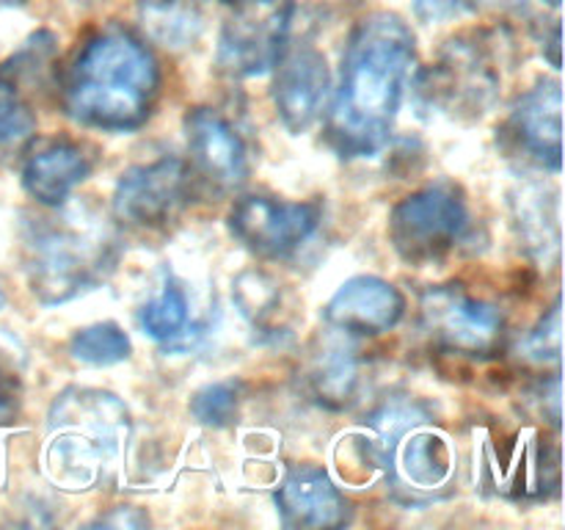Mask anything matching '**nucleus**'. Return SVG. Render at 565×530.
<instances>
[{"mask_svg":"<svg viewBox=\"0 0 565 530\" xmlns=\"http://www.w3.org/2000/svg\"><path fill=\"white\" fill-rule=\"evenodd\" d=\"M535 406H539V414L552 425L555 431H561V373H552L550 379L539 381L535 386Z\"/></svg>","mask_w":565,"mask_h":530,"instance_id":"nucleus-29","label":"nucleus"},{"mask_svg":"<svg viewBox=\"0 0 565 530\" xmlns=\"http://www.w3.org/2000/svg\"><path fill=\"white\" fill-rule=\"evenodd\" d=\"M36 215L22 224V252L33 296L47 307L72 301L108 279L119 263V232L88 208Z\"/></svg>","mask_w":565,"mask_h":530,"instance_id":"nucleus-3","label":"nucleus"},{"mask_svg":"<svg viewBox=\"0 0 565 530\" xmlns=\"http://www.w3.org/2000/svg\"><path fill=\"white\" fill-rule=\"evenodd\" d=\"M6 307V293H3V287H0V309Z\"/></svg>","mask_w":565,"mask_h":530,"instance_id":"nucleus-33","label":"nucleus"},{"mask_svg":"<svg viewBox=\"0 0 565 530\" xmlns=\"http://www.w3.org/2000/svg\"><path fill=\"white\" fill-rule=\"evenodd\" d=\"M61 108L72 121L103 132L147 125L160 94V64L149 44L125 25L92 33L58 81Z\"/></svg>","mask_w":565,"mask_h":530,"instance_id":"nucleus-2","label":"nucleus"},{"mask_svg":"<svg viewBox=\"0 0 565 530\" xmlns=\"http://www.w3.org/2000/svg\"><path fill=\"white\" fill-rule=\"evenodd\" d=\"M406 315V296L381 276H351L323 307L329 329L345 337H379Z\"/></svg>","mask_w":565,"mask_h":530,"instance_id":"nucleus-17","label":"nucleus"},{"mask_svg":"<svg viewBox=\"0 0 565 530\" xmlns=\"http://www.w3.org/2000/svg\"><path fill=\"white\" fill-rule=\"evenodd\" d=\"M309 384L315 398L329 409H348L356 401L359 359L348 342H329L315 357L309 370Z\"/></svg>","mask_w":565,"mask_h":530,"instance_id":"nucleus-20","label":"nucleus"},{"mask_svg":"<svg viewBox=\"0 0 565 530\" xmlns=\"http://www.w3.org/2000/svg\"><path fill=\"white\" fill-rule=\"evenodd\" d=\"M28 88L0 64V158L25 147L36 130V110Z\"/></svg>","mask_w":565,"mask_h":530,"instance_id":"nucleus-22","label":"nucleus"},{"mask_svg":"<svg viewBox=\"0 0 565 530\" xmlns=\"http://www.w3.org/2000/svg\"><path fill=\"white\" fill-rule=\"evenodd\" d=\"M97 149L70 136L36 138L22 152V188L44 208H61L72 191L92 177Z\"/></svg>","mask_w":565,"mask_h":530,"instance_id":"nucleus-16","label":"nucleus"},{"mask_svg":"<svg viewBox=\"0 0 565 530\" xmlns=\"http://www.w3.org/2000/svg\"><path fill=\"white\" fill-rule=\"evenodd\" d=\"M511 204L524 252L555 268L561 259V191L546 182H524Z\"/></svg>","mask_w":565,"mask_h":530,"instance_id":"nucleus-19","label":"nucleus"},{"mask_svg":"<svg viewBox=\"0 0 565 530\" xmlns=\"http://www.w3.org/2000/svg\"><path fill=\"white\" fill-rule=\"evenodd\" d=\"M412 6L419 22L439 25V22H452L472 14L480 6V0H412Z\"/></svg>","mask_w":565,"mask_h":530,"instance_id":"nucleus-28","label":"nucleus"},{"mask_svg":"<svg viewBox=\"0 0 565 530\" xmlns=\"http://www.w3.org/2000/svg\"><path fill=\"white\" fill-rule=\"evenodd\" d=\"M367 442L386 475L395 500L425 506L450 495L456 480V447L434 425V406L419 398H390L364 417Z\"/></svg>","mask_w":565,"mask_h":530,"instance_id":"nucleus-4","label":"nucleus"},{"mask_svg":"<svg viewBox=\"0 0 565 530\" xmlns=\"http://www.w3.org/2000/svg\"><path fill=\"white\" fill-rule=\"evenodd\" d=\"M414 61L417 39L395 11H373L353 25L323 130L337 158H373L390 144Z\"/></svg>","mask_w":565,"mask_h":530,"instance_id":"nucleus-1","label":"nucleus"},{"mask_svg":"<svg viewBox=\"0 0 565 530\" xmlns=\"http://www.w3.org/2000/svg\"><path fill=\"white\" fill-rule=\"evenodd\" d=\"M232 301L237 304V309H241V315L248 324L263 329L274 318L276 309H279L281 290L276 279H270L265 271L248 268L237 274V279L232 282Z\"/></svg>","mask_w":565,"mask_h":530,"instance_id":"nucleus-25","label":"nucleus"},{"mask_svg":"<svg viewBox=\"0 0 565 530\" xmlns=\"http://www.w3.org/2000/svg\"><path fill=\"white\" fill-rule=\"evenodd\" d=\"M191 166L174 155L130 166L114 188L116 221L138 230H160L191 199Z\"/></svg>","mask_w":565,"mask_h":530,"instance_id":"nucleus-12","label":"nucleus"},{"mask_svg":"<svg viewBox=\"0 0 565 530\" xmlns=\"http://www.w3.org/2000/svg\"><path fill=\"white\" fill-rule=\"evenodd\" d=\"M237 409H241V384L237 381H213L202 386L191 398V414L196 423L207 428H226L235 423Z\"/></svg>","mask_w":565,"mask_h":530,"instance_id":"nucleus-26","label":"nucleus"},{"mask_svg":"<svg viewBox=\"0 0 565 530\" xmlns=\"http://www.w3.org/2000/svg\"><path fill=\"white\" fill-rule=\"evenodd\" d=\"M279 522L290 530H326L351 522V502L318 464H296L276 489Z\"/></svg>","mask_w":565,"mask_h":530,"instance_id":"nucleus-18","label":"nucleus"},{"mask_svg":"<svg viewBox=\"0 0 565 530\" xmlns=\"http://www.w3.org/2000/svg\"><path fill=\"white\" fill-rule=\"evenodd\" d=\"M230 3H235V0H230Z\"/></svg>","mask_w":565,"mask_h":530,"instance_id":"nucleus-35","label":"nucleus"},{"mask_svg":"<svg viewBox=\"0 0 565 530\" xmlns=\"http://www.w3.org/2000/svg\"><path fill=\"white\" fill-rule=\"evenodd\" d=\"M188 320H191V307L182 287L166 285L154 298H149L138 312V324L152 340L174 346L177 340L185 342ZM180 342V346H182Z\"/></svg>","mask_w":565,"mask_h":530,"instance_id":"nucleus-24","label":"nucleus"},{"mask_svg":"<svg viewBox=\"0 0 565 530\" xmlns=\"http://www.w3.org/2000/svg\"><path fill=\"white\" fill-rule=\"evenodd\" d=\"M28 0H0V9H14V6H25Z\"/></svg>","mask_w":565,"mask_h":530,"instance_id":"nucleus-32","label":"nucleus"},{"mask_svg":"<svg viewBox=\"0 0 565 530\" xmlns=\"http://www.w3.org/2000/svg\"><path fill=\"white\" fill-rule=\"evenodd\" d=\"M502 92V66L491 31L452 36L414 81V108L425 119L480 121Z\"/></svg>","mask_w":565,"mask_h":530,"instance_id":"nucleus-6","label":"nucleus"},{"mask_svg":"<svg viewBox=\"0 0 565 530\" xmlns=\"http://www.w3.org/2000/svg\"><path fill=\"white\" fill-rule=\"evenodd\" d=\"M292 0H235L221 25L215 66L232 81H248L274 72L290 44Z\"/></svg>","mask_w":565,"mask_h":530,"instance_id":"nucleus-8","label":"nucleus"},{"mask_svg":"<svg viewBox=\"0 0 565 530\" xmlns=\"http://www.w3.org/2000/svg\"><path fill=\"white\" fill-rule=\"evenodd\" d=\"M147 513H141L138 508H130V506H121V508H114V511L108 513V517H99L94 524H105V528H114V524H130V528H141V524H147Z\"/></svg>","mask_w":565,"mask_h":530,"instance_id":"nucleus-31","label":"nucleus"},{"mask_svg":"<svg viewBox=\"0 0 565 530\" xmlns=\"http://www.w3.org/2000/svg\"><path fill=\"white\" fill-rule=\"evenodd\" d=\"M502 144L513 158L550 174L563 169V86L555 77H541L519 97L502 125Z\"/></svg>","mask_w":565,"mask_h":530,"instance_id":"nucleus-14","label":"nucleus"},{"mask_svg":"<svg viewBox=\"0 0 565 530\" xmlns=\"http://www.w3.org/2000/svg\"><path fill=\"white\" fill-rule=\"evenodd\" d=\"M191 174H196L213 193H235L252 177V160L241 130L221 110L210 105L188 108L182 119Z\"/></svg>","mask_w":565,"mask_h":530,"instance_id":"nucleus-13","label":"nucleus"},{"mask_svg":"<svg viewBox=\"0 0 565 530\" xmlns=\"http://www.w3.org/2000/svg\"><path fill=\"white\" fill-rule=\"evenodd\" d=\"M70 353L75 362L88 364V368H110L130 359L132 342L119 324L103 320V324L77 329L70 340Z\"/></svg>","mask_w":565,"mask_h":530,"instance_id":"nucleus-23","label":"nucleus"},{"mask_svg":"<svg viewBox=\"0 0 565 530\" xmlns=\"http://www.w3.org/2000/svg\"><path fill=\"white\" fill-rule=\"evenodd\" d=\"M274 72L276 114L287 132L301 136L320 119L329 99V61L315 44H287Z\"/></svg>","mask_w":565,"mask_h":530,"instance_id":"nucleus-15","label":"nucleus"},{"mask_svg":"<svg viewBox=\"0 0 565 530\" xmlns=\"http://www.w3.org/2000/svg\"><path fill=\"white\" fill-rule=\"evenodd\" d=\"M561 331H563V312H561V296H557L555 304L550 307V312L539 320V326H535V329L527 335V340H524L527 359H533V362H541V364L561 362V351H563Z\"/></svg>","mask_w":565,"mask_h":530,"instance_id":"nucleus-27","label":"nucleus"},{"mask_svg":"<svg viewBox=\"0 0 565 530\" xmlns=\"http://www.w3.org/2000/svg\"><path fill=\"white\" fill-rule=\"evenodd\" d=\"M141 20L160 44L185 47L202 33L204 11L199 0H143Z\"/></svg>","mask_w":565,"mask_h":530,"instance_id":"nucleus-21","label":"nucleus"},{"mask_svg":"<svg viewBox=\"0 0 565 530\" xmlns=\"http://www.w3.org/2000/svg\"><path fill=\"white\" fill-rule=\"evenodd\" d=\"M20 414V384L6 368H0V425L14 423Z\"/></svg>","mask_w":565,"mask_h":530,"instance_id":"nucleus-30","label":"nucleus"},{"mask_svg":"<svg viewBox=\"0 0 565 530\" xmlns=\"http://www.w3.org/2000/svg\"><path fill=\"white\" fill-rule=\"evenodd\" d=\"M483 489L513 502H546L561 495V447L541 431L522 428L486 442L480 458Z\"/></svg>","mask_w":565,"mask_h":530,"instance_id":"nucleus-10","label":"nucleus"},{"mask_svg":"<svg viewBox=\"0 0 565 530\" xmlns=\"http://www.w3.org/2000/svg\"><path fill=\"white\" fill-rule=\"evenodd\" d=\"M546 3H550L552 9H561V0H546Z\"/></svg>","mask_w":565,"mask_h":530,"instance_id":"nucleus-34","label":"nucleus"},{"mask_svg":"<svg viewBox=\"0 0 565 530\" xmlns=\"http://www.w3.org/2000/svg\"><path fill=\"white\" fill-rule=\"evenodd\" d=\"M320 202H285L274 197H243L232 204L226 224L243 248L259 259H287L320 230Z\"/></svg>","mask_w":565,"mask_h":530,"instance_id":"nucleus-11","label":"nucleus"},{"mask_svg":"<svg viewBox=\"0 0 565 530\" xmlns=\"http://www.w3.org/2000/svg\"><path fill=\"white\" fill-rule=\"evenodd\" d=\"M469 204L461 186L436 180L392 208L386 235L397 257L412 268L439 265L469 232Z\"/></svg>","mask_w":565,"mask_h":530,"instance_id":"nucleus-7","label":"nucleus"},{"mask_svg":"<svg viewBox=\"0 0 565 530\" xmlns=\"http://www.w3.org/2000/svg\"><path fill=\"white\" fill-rule=\"evenodd\" d=\"M47 431L50 478L64 489H94L119 458L130 414L114 392L72 386L50 406Z\"/></svg>","mask_w":565,"mask_h":530,"instance_id":"nucleus-5","label":"nucleus"},{"mask_svg":"<svg viewBox=\"0 0 565 530\" xmlns=\"http://www.w3.org/2000/svg\"><path fill=\"white\" fill-rule=\"evenodd\" d=\"M419 318L430 340L447 353L494 359L505 351L508 324L500 307L475 298L463 285H430L419 298Z\"/></svg>","mask_w":565,"mask_h":530,"instance_id":"nucleus-9","label":"nucleus"}]
</instances>
